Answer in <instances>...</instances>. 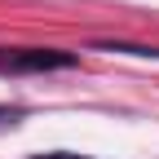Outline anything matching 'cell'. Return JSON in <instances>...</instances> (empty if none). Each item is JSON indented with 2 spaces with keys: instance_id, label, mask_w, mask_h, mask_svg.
<instances>
[{
  "instance_id": "1",
  "label": "cell",
  "mask_w": 159,
  "mask_h": 159,
  "mask_svg": "<svg viewBox=\"0 0 159 159\" xmlns=\"http://www.w3.org/2000/svg\"><path fill=\"white\" fill-rule=\"evenodd\" d=\"M71 62L75 57L57 49H0V71H62Z\"/></svg>"
},
{
  "instance_id": "2",
  "label": "cell",
  "mask_w": 159,
  "mask_h": 159,
  "mask_svg": "<svg viewBox=\"0 0 159 159\" xmlns=\"http://www.w3.org/2000/svg\"><path fill=\"white\" fill-rule=\"evenodd\" d=\"M0 119H13V111H5V106H0Z\"/></svg>"
},
{
  "instance_id": "3",
  "label": "cell",
  "mask_w": 159,
  "mask_h": 159,
  "mask_svg": "<svg viewBox=\"0 0 159 159\" xmlns=\"http://www.w3.org/2000/svg\"><path fill=\"white\" fill-rule=\"evenodd\" d=\"M44 159H75V155H44Z\"/></svg>"
}]
</instances>
